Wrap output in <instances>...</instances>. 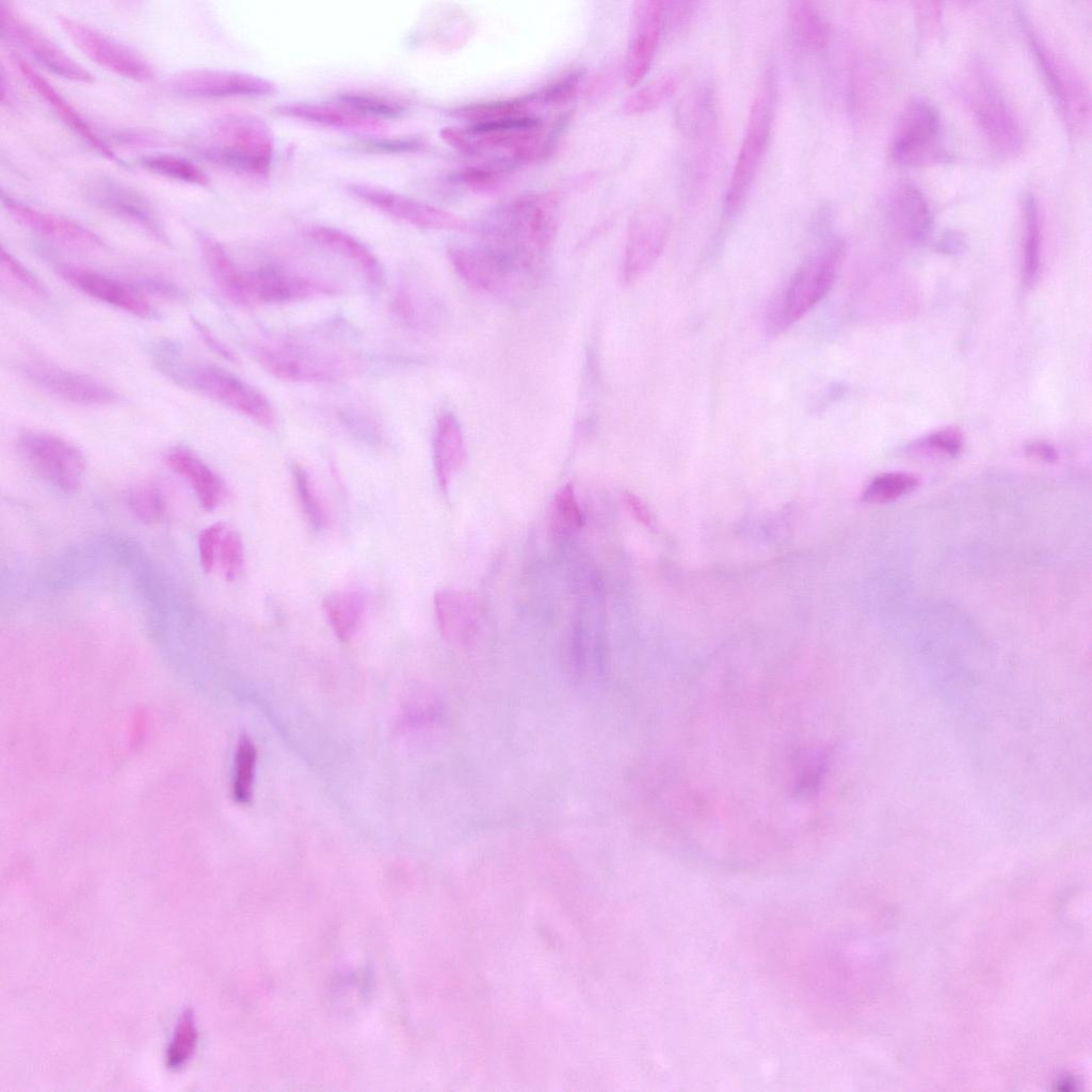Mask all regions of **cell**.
I'll return each instance as SVG.
<instances>
[{"instance_id":"30bf717a","label":"cell","mask_w":1092,"mask_h":1092,"mask_svg":"<svg viewBox=\"0 0 1092 1092\" xmlns=\"http://www.w3.org/2000/svg\"><path fill=\"white\" fill-rule=\"evenodd\" d=\"M346 189L362 203L419 228L464 230L467 227L459 215L382 187L353 182Z\"/></svg>"},{"instance_id":"e0dca14e","label":"cell","mask_w":1092,"mask_h":1092,"mask_svg":"<svg viewBox=\"0 0 1092 1092\" xmlns=\"http://www.w3.org/2000/svg\"><path fill=\"white\" fill-rule=\"evenodd\" d=\"M21 370L34 385L73 404L103 406L118 400L113 389L85 374L43 364L26 365Z\"/></svg>"},{"instance_id":"7a4b0ae2","label":"cell","mask_w":1092,"mask_h":1092,"mask_svg":"<svg viewBox=\"0 0 1092 1092\" xmlns=\"http://www.w3.org/2000/svg\"><path fill=\"white\" fill-rule=\"evenodd\" d=\"M274 145V135L267 123L250 114L222 116L192 140V147L204 160L255 178L268 177Z\"/></svg>"},{"instance_id":"9a60e30c","label":"cell","mask_w":1092,"mask_h":1092,"mask_svg":"<svg viewBox=\"0 0 1092 1092\" xmlns=\"http://www.w3.org/2000/svg\"><path fill=\"white\" fill-rule=\"evenodd\" d=\"M258 363L276 378L294 382H322L337 379L346 371V359L294 346L260 347Z\"/></svg>"},{"instance_id":"d6986e66","label":"cell","mask_w":1092,"mask_h":1092,"mask_svg":"<svg viewBox=\"0 0 1092 1092\" xmlns=\"http://www.w3.org/2000/svg\"><path fill=\"white\" fill-rule=\"evenodd\" d=\"M1 202L14 220L43 237L81 248L94 250L105 246L103 240L97 234L69 218L33 208L3 190Z\"/></svg>"},{"instance_id":"f6af8a7d","label":"cell","mask_w":1092,"mask_h":1092,"mask_svg":"<svg viewBox=\"0 0 1092 1092\" xmlns=\"http://www.w3.org/2000/svg\"><path fill=\"white\" fill-rule=\"evenodd\" d=\"M1 266L7 275L33 295L44 296L45 288L39 280L14 255L1 247Z\"/></svg>"},{"instance_id":"83f0119b","label":"cell","mask_w":1092,"mask_h":1092,"mask_svg":"<svg viewBox=\"0 0 1092 1092\" xmlns=\"http://www.w3.org/2000/svg\"><path fill=\"white\" fill-rule=\"evenodd\" d=\"M433 460L438 484L446 489L465 460L462 428L452 413H444L437 420L433 441Z\"/></svg>"},{"instance_id":"e575fe53","label":"cell","mask_w":1092,"mask_h":1092,"mask_svg":"<svg viewBox=\"0 0 1092 1092\" xmlns=\"http://www.w3.org/2000/svg\"><path fill=\"white\" fill-rule=\"evenodd\" d=\"M1040 266V222L1038 203L1032 193L1023 199V276L1027 284L1037 279Z\"/></svg>"},{"instance_id":"5bb4252c","label":"cell","mask_w":1092,"mask_h":1092,"mask_svg":"<svg viewBox=\"0 0 1092 1092\" xmlns=\"http://www.w3.org/2000/svg\"><path fill=\"white\" fill-rule=\"evenodd\" d=\"M174 92L195 98L260 97L273 94L276 85L261 76L228 69H187L171 79Z\"/></svg>"},{"instance_id":"5b68a950","label":"cell","mask_w":1092,"mask_h":1092,"mask_svg":"<svg viewBox=\"0 0 1092 1092\" xmlns=\"http://www.w3.org/2000/svg\"><path fill=\"white\" fill-rule=\"evenodd\" d=\"M451 263L459 276L471 287L501 295H519L529 290L537 274L509 255L487 244L453 247Z\"/></svg>"},{"instance_id":"7c38bea8","label":"cell","mask_w":1092,"mask_h":1092,"mask_svg":"<svg viewBox=\"0 0 1092 1092\" xmlns=\"http://www.w3.org/2000/svg\"><path fill=\"white\" fill-rule=\"evenodd\" d=\"M84 191L100 210L140 227L162 243L168 241L154 205L134 188L98 175L86 182Z\"/></svg>"},{"instance_id":"816d5d0a","label":"cell","mask_w":1092,"mask_h":1092,"mask_svg":"<svg viewBox=\"0 0 1092 1092\" xmlns=\"http://www.w3.org/2000/svg\"><path fill=\"white\" fill-rule=\"evenodd\" d=\"M196 331L203 338V340L210 347L216 354L223 356L225 359L235 360L234 354L224 346L213 334L207 328L202 322L196 319L192 320Z\"/></svg>"},{"instance_id":"44dd1931","label":"cell","mask_w":1092,"mask_h":1092,"mask_svg":"<svg viewBox=\"0 0 1092 1092\" xmlns=\"http://www.w3.org/2000/svg\"><path fill=\"white\" fill-rule=\"evenodd\" d=\"M18 70L30 84L31 89L44 99L64 122V124L93 150L101 157L128 168L129 165L108 144L99 138L92 129V126L80 115V113L59 93L42 75L36 71L25 59L16 54L13 58Z\"/></svg>"},{"instance_id":"277c9868","label":"cell","mask_w":1092,"mask_h":1092,"mask_svg":"<svg viewBox=\"0 0 1092 1092\" xmlns=\"http://www.w3.org/2000/svg\"><path fill=\"white\" fill-rule=\"evenodd\" d=\"M762 85L752 101L746 130L727 186L724 199L727 215L743 205L769 145L775 96L772 75L765 78Z\"/></svg>"},{"instance_id":"f546056e","label":"cell","mask_w":1092,"mask_h":1092,"mask_svg":"<svg viewBox=\"0 0 1092 1092\" xmlns=\"http://www.w3.org/2000/svg\"><path fill=\"white\" fill-rule=\"evenodd\" d=\"M274 112L284 117L327 127L374 128L382 125L360 116L338 102L324 103L293 101L276 106L274 108Z\"/></svg>"},{"instance_id":"4fadbf2b","label":"cell","mask_w":1092,"mask_h":1092,"mask_svg":"<svg viewBox=\"0 0 1092 1092\" xmlns=\"http://www.w3.org/2000/svg\"><path fill=\"white\" fill-rule=\"evenodd\" d=\"M971 103L976 119L992 148L1009 157L1018 154L1023 133L1013 111L984 71H977Z\"/></svg>"},{"instance_id":"c3c4849f","label":"cell","mask_w":1092,"mask_h":1092,"mask_svg":"<svg viewBox=\"0 0 1092 1092\" xmlns=\"http://www.w3.org/2000/svg\"><path fill=\"white\" fill-rule=\"evenodd\" d=\"M452 179L470 188L485 189L498 180V171L487 167H469L455 173Z\"/></svg>"},{"instance_id":"cb8c5ba5","label":"cell","mask_w":1092,"mask_h":1092,"mask_svg":"<svg viewBox=\"0 0 1092 1092\" xmlns=\"http://www.w3.org/2000/svg\"><path fill=\"white\" fill-rule=\"evenodd\" d=\"M167 466L182 477L193 489L199 504L214 510L225 497V485L220 476L193 451L172 448L165 455Z\"/></svg>"},{"instance_id":"8992f818","label":"cell","mask_w":1092,"mask_h":1092,"mask_svg":"<svg viewBox=\"0 0 1092 1092\" xmlns=\"http://www.w3.org/2000/svg\"><path fill=\"white\" fill-rule=\"evenodd\" d=\"M16 447L26 465L53 487L70 493L81 485L85 457L69 440L49 432L28 430L19 434Z\"/></svg>"},{"instance_id":"1f68e13d","label":"cell","mask_w":1092,"mask_h":1092,"mask_svg":"<svg viewBox=\"0 0 1092 1092\" xmlns=\"http://www.w3.org/2000/svg\"><path fill=\"white\" fill-rule=\"evenodd\" d=\"M322 608L335 635L341 641H349L359 628L365 601L354 590H339L323 599Z\"/></svg>"},{"instance_id":"ee69618b","label":"cell","mask_w":1092,"mask_h":1092,"mask_svg":"<svg viewBox=\"0 0 1092 1092\" xmlns=\"http://www.w3.org/2000/svg\"><path fill=\"white\" fill-rule=\"evenodd\" d=\"M360 151L376 154H410L419 151L423 142L416 136L367 138L355 143Z\"/></svg>"},{"instance_id":"836d02e7","label":"cell","mask_w":1092,"mask_h":1092,"mask_svg":"<svg viewBox=\"0 0 1092 1092\" xmlns=\"http://www.w3.org/2000/svg\"><path fill=\"white\" fill-rule=\"evenodd\" d=\"M336 102L370 121L383 124L384 121L402 117L406 108L390 98L366 92H344L336 96Z\"/></svg>"},{"instance_id":"ac0fdd59","label":"cell","mask_w":1092,"mask_h":1092,"mask_svg":"<svg viewBox=\"0 0 1092 1092\" xmlns=\"http://www.w3.org/2000/svg\"><path fill=\"white\" fill-rule=\"evenodd\" d=\"M664 26V2L635 3L632 33L625 63V81L636 86L648 73Z\"/></svg>"},{"instance_id":"4316f807","label":"cell","mask_w":1092,"mask_h":1092,"mask_svg":"<svg viewBox=\"0 0 1092 1092\" xmlns=\"http://www.w3.org/2000/svg\"><path fill=\"white\" fill-rule=\"evenodd\" d=\"M890 200L895 221L908 239L915 243L927 240L933 219L922 192L914 184L902 183L896 188Z\"/></svg>"},{"instance_id":"4dcf8cb0","label":"cell","mask_w":1092,"mask_h":1092,"mask_svg":"<svg viewBox=\"0 0 1092 1092\" xmlns=\"http://www.w3.org/2000/svg\"><path fill=\"white\" fill-rule=\"evenodd\" d=\"M788 20L790 32L801 48L815 52L826 46L831 34L830 23L814 2L805 0L790 2Z\"/></svg>"},{"instance_id":"f5cc1de1","label":"cell","mask_w":1092,"mask_h":1092,"mask_svg":"<svg viewBox=\"0 0 1092 1092\" xmlns=\"http://www.w3.org/2000/svg\"><path fill=\"white\" fill-rule=\"evenodd\" d=\"M1026 452L1029 455L1045 462H1054L1057 460V452L1055 448L1050 444L1045 441H1035L1029 444L1026 447Z\"/></svg>"},{"instance_id":"60d3db41","label":"cell","mask_w":1092,"mask_h":1092,"mask_svg":"<svg viewBox=\"0 0 1092 1092\" xmlns=\"http://www.w3.org/2000/svg\"><path fill=\"white\" fill-rule=\"evenodd\" d=\"M292 473L305 517L314 529L321 530L326 521L325 510L309 473L298 464L293 465Z\"/></svg>"},{"instance_id":"484cf974","label":"cell","mask_w":1092,"mask_h":1092,"mask_svg":"<svg viewBox=\"0 0 1092 1092\" xmlns=\"http://www.w3.org/2000/svg\"><path fill=\"white\" fill-rule=\"evenodd\" d=\"M435 614L443 635L453 640L469 638L478 627L480 612L475 598L461 591L441 590L434 596Z\"/></svg>"},{"instance_id":"7402d4cb","label":"cell","mask_w":1092,"mask_h":1092,"mask_svg":"<svg viewBox=\"0 0 1092 1092\" xmlns=\"http://www.w3.org/2000/svg\"><path fill=\"white\" fill-rule=\"evenodd\" d=\"M244 274L248 303H286L328 291L314 279L275 267H260Z\"/></svg>"},{"instance_id":"8fae6325","label":"cell","mask_w":1092,"mask_h":1092,"mask_svg":"<svg viewBox=\"0 0 1092 1092\" xmlns=\"http://www.w3.org/2000/svg\"><path fill=\"white\" fill-rule=\"evenodd\" d=\"M1017 9L1019 25L1059 109L1070 125L1076 126L1082 123L1089 112L1082 85L1067 65L1040 38L1026 12L1021 7Z\"/></svg>"},{"instance_id":"2e32d148","label":"cell","mask_w":1092,"mask_h":1092,"mask_svg":"<svg viewBox=\"0 0 1092 1092\" xmlns=\"http://www.w3.org/2000/svg\"><path fill=\"white\" fill-rule=\"evenodd\" d=\"M669 229V219L656 210H645L632 219L622 264L624 284L636 283L654 266L667 243Z\"/></svg>"},{"instance_id":"681fc988","label":"cell","mask_w":1092,"mask_h":1092,"mask_svg":"<svg viewBox=\"0 0 1092 1092\" xmlns=\"http://www.w3.org/2000/svg\"><path fill=\"white\" fill-rule=\"evenodd\" d=\"M142 285L149 292L167 298L170 300L183 301L187 298V293L183 291L182 288L163 278L155 276L145 277L142 280Z\"/></svg>"},{"instance_id":"db71d44e","label":"cell","mask_w":1092,"mask_h":1092,"mask_svg":"<svg viewBox=\"0 0 1092 1092\" xmlns=\"http://www.w3.org/2000/svg\"><path fill=\"white\" fill-rule=\"evenodd\" d=\"M625 501H626V504L628 505L629 510L633 513V515L640 521H643V523H647L648 521V519H649L648 518V513L646 512L645 507L643 505V503L633 494H630V493L625 494Z\"/></svg>"},{"instance_id":"603a6c76","label":"cell","mask_w":1092,"mask_h":1092,"mask_svg":"<svg viewBox=\"0 0 1092 1092\" xmlns=\"http://www.w3.org/2000/svg\"><path fill=\"white\" fill-rule=\"evenodd\" d=\"M197 551L206 573L218 569L227 581L240 576L244 563L242 539L226 524L219 521L203 529L197 540Z\"/></svg>"},{"instance_id":"7bdbcfd3","label":"cell","mask_w":1092,"mask_h":1092,"mask_svg":"<svg viewBox=\"0 0 1092 1092\" xmlns=\"http://www.w3.org/2000/svg\"><path fill=\"white\" fill-rule=\"evenodd\" d=\"M197 1041L192 1013L186 1011L178 1023L172 1044L168 1047L166 1063L171 1069L180 1067L193 1054Z\"/></svg>"},{"instance_id":"d6a6232c","label":"cell","mask_w":1092,"mask_h":1092,"mask_svg":"<svg viewBox=\"0 0 1092 1092\" xmlns=\"http://www.w3.org/2000/svg\"><path fill=\"white\" fill-rule=\"evenodd\" d=\"M136 164L159 176L206 187L209 184L207 174L192 161L171 154H150L139 157Z\"/></svg>"},{"instance_id":"ffe728a7","label":"cell","mask_w":1092,"mask_h":1092,"mask_svg":"<svg viewBox=\"0 0 1092 1092\" xmlns=\"http://www.w3.org/2000/svg\"><path fill=\"white\" fill-rule=\"evenodd\" d=\"M57 271L69 285L98 301L140 318L154 314L143 293L124 282L67 263L58 264Z\"/></svg>"},{"instance_id":"f1b7e54d","label":"cell","mask_w":1092,"mask_h":1092,"mask_svg":"<svg viewBox=\"0 0 1092 1092\" xmlns=\"http://www.w3.org/2000/svg\"><path fill=\"white\" fill-rule=\"evenodd\" d=\"M198 242L206 267L221 292L231 302L247 305L245 274L214 238L199 234Z\"/></svg>"},{"instance_id":"f35d334b","label":"cell","mask_w":1092,"mask_h":1092,"mask_svg":"<svg viewBox=\"0 0 1092 1092\" xmlns=\"http://www.w3.org/2000/svg\"><path fill=\"white\" fill-rule=\"evenodd\" d=\"M256 759L254 743L246 737L241 738L236 752L232 784L234 799L240 804H247L252 799Z\"/></svg>"},{"instance_id":"8d00e7d4","label":"cell","mask_w":1092,"mask_h":1092,"mask_svg":"<svg viewBox=\"0 0 1092 1092\" xmlns=\"http://www.w3.org/2000/svg\"><path fill=\"white\" fill-rule=\"evenodd\" d=\"M127 502L134 516L146 524L160 523L167 513V503L163 492L151 482L132 486L127 494Z\"/></svg>"},{"instance_id":"11a10c76","label":"cell","mask_w":1092,"mask_h":1092,"mask_svg":"<svg viewBox=\"0 0 1092 1092\" xmlns=\"http://www.w3.org/2000/svg\"><path fill=\"white\" fill-rule=\"evenodd\" d=\"M940 245L941 247H944L945 251H950L952 248L961 247L963 245V239L956 232H947L943 237Z\"/></svg>"},{"instance_id":"7dc6e473","label":"cell","mask_w":1092,"mask_h":1092,"mask_svg":"<svg viewBox=\"0 0 1092 1092\" xmlns=\"http://www.w3.org/2000/svg\"><path fill=\"white\" fill-rule=\"evenodd\" d=\"M581 74L571 71L552 83L545 86L539 94L540 100L549 106H557L567 101L577 91Z\"/></svg>"},{"instance_id":"52a82bcc","label":"cell","mask_w":1092,"mask_h":1092,"mask_svg":"<svg viewBox=\"0 0 1092 1092\" xmlns=\"http://www.w3.org/2000/svg\"><path fill=\"white\" fill-rule=\"evenodd\" d=\"M938 109L928 99H912L900 117L893 138L890 159L902 166H926L946 162L949 155L942 142Z\"/></svg>"},{"instance_id":"f907efd6","label":"cell","mask_w":1092,"mask_h":1092,"mask_svg":"<svg viewBox=\"0 0 1092 1092\" xmlns=\"http://www.w3.org/2000/svg\"><path fill=\"white\" fill-rule=\"evenodd\" d=\"M441 139L451 147L460 152L472 155L475 154V147L472 144L471 136L467 130H463L456 127H446L440 131Z\"/></svg>"},{"instance_id":"9c48e42d","label":"cell","mask_w":1092,"mask_h":1092,"mask_svg":"<svg viewBox=\"0 0 1092 1092\" xmlns=\"http://www.w3.org/2000/svg\"><path fill=\"white\" fill-rule=\"evenodd\" d=\"M57 20L74 45L91 61L134 81L145 82L152 78L151 66L133 49L70 17L59 15Z\"/></svg>"},{"instance_id":"d4e9b609","label":"cell","mask_w":1092,"mask_h":1092,"mask_svg":"<svg viewBox=\"0 0 1092 1092\" xmlns=\"http://www.w3.org/2000/svg\"><path fill=\"white\" fill-rule=\"evenodd\" d=\"M308 234L321 246L352 262L370 283H382L384 273L381 262L360 240L347 231L323 225L312 226Z\"/></svg>"},{"instance_id":"6da1fadb","label":"cell","mask_w":1092,"mask_h":1092,"mask_svg":"<svg viewBox=\"0 0 1092 1092\" xmlns=\"http://www.w3.org/2000/svg\"><path fill=\"white\" fill-rule=\"evenodd\" d=\"M149 353L155 367L178 386L210 398L262 425L274 423L275 413L266 396L235 374L200 362L166 338L156 340Z\"/></svg>"},{"instance_id":"ab89813d","label":"cell","mask_w":1092,"mask_h":1092,"mask_svg":"<svg viewBox=\"0 0 1092 1092\" xmlns=\"http://www.w3.org/2000/svg\"><path fill=\"white\" fill-rule=\"evenodd\" d=\"M918 485L916 477L902 472H887L874 477L866 486L864 499L870 502L895 500Z\"/></svg>"},{"instance_id":"b9f144b4","label":"cell","mask_w":1092,"mask_h":1092,"mask_svg":"<svg viewBox=\"0 0 1092 1092\" xmlns=\"http://www.w3.org/2000/svg\"><path fill=\"white\" fill-rule=\"evenodd\" d=\"M552 524L553 530L560 536L574 533L582 525V514L571 485H565L556 497Z\"/></svg>"},{"instance_id":"d590c367","label":"cell","mask_w":1092,"mask_h":1092,"mask_svg":"<svg viewBox=\"0 0 1092 1092\" xmlns=\"http://www.w3.org/2000/svg\"><path fill=\"white\" fill-rule=\"evenodd\" d=\"M677 89V78L672 74L657 77L631 94L624 102L623 112L629 116L645 114L669 99Z\"/></svg>"},{"instance_id":"ba28073f","label":"cell","mask_w":1092,"mask_h":1092,"mask_svg":"<svg viewBox=\"0 0 1092 1092\" xmlns=\"http://www.w3.org/2000/svg\"><path fill=\"white\" fill-rule=\"evenodd\" d=\"M1 34L50 73L67 80L92 83L95 77L9 3H0Z\"/></svg>"},{"instance_id":"3957f363","label":"cell","mask_w":1092,"mask_h":1092,"mask_svg":"<svg viewBox=\"0 0 1092 1092\" xmlns=\"http://www.w3.org/2000/svg\"><path fill=\"white\" fill-rule=\"evenodd\" d=\"M844 253V243L832 240L803 261L769 311L771 331L787 328L829 293L837 278Z\"/></svg>"},{"instance_id":"74e56055","label":"cell","mask_w":1092,"mask_h":1092,"mask_svg":"<svg viewBox=\"0 0 1092 1092\" xmlns=\"http://www.w3.org/2000/svg\"><path fill=\"white\" fill-rule=\"evenodd\" d=\"M530 97L472 103L455 110L456 115L475 124L525 115Z\"/></svg>"},{"instance_id":"bcb514c9","label":"cell","mask_w":1092,"mask_h":1092,"mask_svg":"<svg viewBox=\"0 0 1092 1092\" xmlns=\"http://www.w3.org/2000/svg\"><path fill=\"white\" fill-rule=\"evenodd\" d=\"M922 446L937 454L956 456L963 448V435L958 428L947 427L927 436Z\"/></svg>"}]
</instances>
